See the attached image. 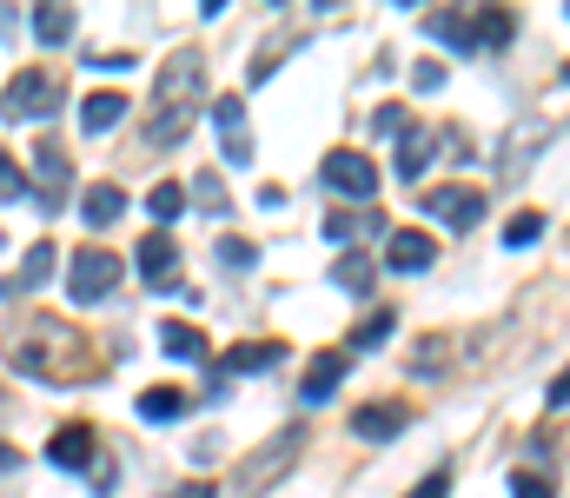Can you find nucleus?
Returning a JSON list of instances; mask_svg holds the SVG:
<instances>
[{"label": "nucleus", "mask_w": 570, "mask_h": 498, "mask_svg": "<svg viewBox=\"0 0 570 498\" xmlns=\"http://www.w3.org/2000/svg\"><path fill=\"white\" fill-rule=\"evenodd\" d=\"M199 114H206V60H199L193 47H179V53L159 67V80H153V120H146V134H153L159 147H179Z\"/></svg>", "instance_id": "f257e3e1"}, {"label": "nucleus", "mask_w": 570, "mask_h": 498, "mask_svg": "<svg viewBox=\"0 0 570 498\" xmlns=\"http://www.w3.org/2000/svg\"><path fill=\"white\" fill-rule=\"evenodd\" d=\"M60 100H67V80L53 67H20L0 87V114L7 120H47V114H60Z\"/></svg>", "instance_id": "f03ea898"}, {"label": "nucleus", "mask_w": 570, "mask_h": 498, "mask_svg": "<svg viewBox=\"0 0 570 498\" xmlns=\"http://www.w3.org/2000/svg\"><path fill=\"white\" fill-rule=\"evenodd\" d=\"M114 280H120V253H107V246H80V253L67 260V293H73L80 306H100V300L114 293Z\"/></svg>", "instance_id": "7ed1b4c3"}, {"label": "nucleus", "mask_w": 570, "mask_h": 498, "mask_svg": "<svg viewBox=\"0 0 570 498\" xmlns=\"http://www.w3.org/2000/svg\"><path fill=\"white\" fill-rule=\"evenodd\" d=\"M318 179H325L332 193H345V199H372V193H379V160L358 154V147H332L325 166H318Z\"/></svg>", "instance_id": "20e7f679"}, {"label": "nucleus", "mask_w": 570, "mask_h": 498, "mask_svg": "<svg viewBox=\"0 0 570 498\" xmlns=\"http://www.w3.org/2000/svg\"><path fill=\"white\" fill-rule=\"evenodd\" d=\"M206 114H213V127H219L226 166H253V127H246V100H239V94H219Z\"/></svg>", "instance_id": "39448f33"}, {"label": "nucleus", "mask_w": 570, "mask_h": 498, "mask_svg": "<svg viewBox=\"0 0 570 498\" xmlns=\"http://www.w3.org/2000/svg\"><path fill=\"white\" fill-rule=\"evenodd\" d=\"M419 199H425L431 219H444V226H458V233H471V226L484 219V193H478V186H425Z\"/></svg>", "instance_id": "423d86ee"}, {"label": "nucleus", "mask_w": 570, "mask_h": 498, "mask_svg": "<svg viewBox=\"0 0 570 498\" xmlns=\"http://www.w3.org/2000/svg\"><path fill=\"white\" fill-rule=\"evenodd\" d=\"M405 426H412V406H405V399H372V406H358V412H352V432H358V439H372V446L399 439Z\"/></svg>", "instance_id": "0eeeda50"}, {"label": "nucleus", "mask_w": 570, "mask_h": 498, "mask_svg": "<svg viewBox=\"0 0 570 498\" xmlns=\"http://www.w3.org/2000/svg\"><path fill=\"white\" fill-rule=\"evenodd\" d=\"M438 266V240L419 233V226H399L385 240V273H431Z\"/></svg>", "instance_id": "6e6552de"}, {"label": "nucleus", "mask_w": 570, "mask_h": 498, "mask_svg": "<svg viewBox=\"0 0 570 498\" xmlns=\"http://www.w3.org/2000/svg\"><path fill=\"white\" fill-rule=\"evenodd\" d=\"M134 266H140L146 286H173L179 280V240L159 226V233H146L140 246H134Z\"/></svg>", "instance_id": "1a4fd4ad"}, {"label": "nucleus", "mask_w": 570, "mask_h": 498, "mask_svg": "<svg viewBox=\"0 0 570 498\" xmlns=\"http://www.w3.org/2000/svg\"><path fill=\"white\" fill-rule=\"evenodd\" d=\"M120 213H127V186H114V179H94V186L80 193V219H87L94 233H107Z\"/></svg>", "instance_id": "9d476101"}, {"label": "nucleus", "mask_w": 570, "mask_h": 498, "mask_svg": "<svg viewBox=\"0 0 570 498\" xmlns=\"http://www.w3.org/2000/svg\"><path fill=\"white\" fill-rule=\"evenodd\" d=\"M425 27H431V40H444L451 53H478V13H464V7H444V13H431Z\"/></svg>", "instance_id": "9b49d317"}, {"label": "nucleus", "mask_w": 570, "mask_h": 498, "mask_svg": "<svg viewBox=\"0 0 570 498\" xmlns=\"http://www.w3.org/2000/svg\"><path fill=\"white\" fill-rule=\"evenodd\" d=\"M279 359H285V339H246V345H233L219 359V372H273Z\"/></svg>", "instance_id": "f8f14e48"}, {"label": "nucleus", "mask_w": 570, "mask_h": 498, "mask_svg": "<svg viewBox=\"0 0 570 498\" xmlns=\"http://www.w3.org/2000/svg\"><path fill=\"white\" fill-rule=\"evenodd\" d=\"M338 379H345V352H318V359L305 365L298 399H305V406H318V399H332V392H338Z\"/></svg>", "instance_id": "ddd939ff"}, {"label": "nucleus", "mask_w": 570, "mask_h": 498, "mask_svg": "<svg viewBox=\"0 0 570 498\" xmlns=\"http://www.w3.org/2000/svg\"><path fill=\"white\" fill-rule=\"evenodd\" d=\"M33 166H40V179H47V199H60V193L73 186V160H67V147H60L53 134H40V147H33Z\"/></svg>", "instance_id": "4468645a"}, {"label": "nucleus", "mask_w": 570, "mask_h": 498, "mask_svg": "<svg viewBox=\"0 0 570 498\" xmlns=\"http://www.w3.org/2000/svg\"><path fill=\"white\" fill-rule=\"evenodd\" d=\"M47 280H53V246L40 240V246H27L20 273H13V280H0V300H13V293H33V286H47Z\"/></svg>", "instance_id": "2eb2a0df"}, {"label": "nucleus", "mask_w": 570, "mask_h": 498, "mask_svg": "<svg viewBox=\"0 0 570 498\" xmlns=\"http://www.w3.org/2000/svg\"><path fill=\"white\" fill-rule=\"evenodd\" d=\"M431 154H438V134L431 127H405V140H399V160H392V173L399 179H419L431 166Z\"/></svg>", "instance_id": "dca6fc26"}, {"label": "nucleus", "mask_w": 570, "mask_h": 498, "mask_svg": "<svg viewBox=\"0 0 570 498\" xmlns=\"http://www.w3.org/2000/svg\"><path fill=\"white\" fill-rule=\"evenodd\" d=\"M47 459L53 466H94V426H60L47 439Z\"/></svg>", "instance_id": "f3484780"}, {"label": "nucleus", "mask_w": 570, "mask_h": 498, "mask_svg": "<svg viewBox=\"0 0 570 498\" xmlns=\"http://www.w3.org/2000/svg\"><path fill=\"white\" fill-rule=\"evenodd\" d=\"M127 114H134V107H127V94H87V107H80V127H87V134H114Z\"/></svg>", "instance_id": "a211bd4d"}, {"label": "nucleus", "mask_w": 570, "mask_h": 498, "mask_svg": "<svg viewBox=\"0 0 570 498\" xmlns=\"http://www.w3.org/2000/svg\"><path fill=\"white\" fill-rule=\"evenodd\" d=\"M159 352H166V359H186V365H193V359H206V332L186 326V320H166V326H159Z\"/></svg>", "instance_id": "6ab92c4d"}, {"label": "nucleus", "mask_w": 570, "mask_h": 498, "mask_svg": "<svg viewBox=\"0 0 570 498\" xmlns=\"http://www.w3.org/2000/svg\"><path fill=\"white\" fill-rule=\"evenodd\" d=\"M186 412V392L179 385H153V392H140V419H153V426H166V419H179Z\"/></svg>", "instance_id": "aec40b11"}, {"label": "nucleus", "mask_w": 570, "mask_h": 498, "mask_svg": "<svg viewBox=\"0 0 570 498\" xmlns=\"http://www.w3.org/2000/svg\"><path fill=\"white\" fill-rule=\"evenodd\" d=\"M332 280H338L345 293H372V280H379V266H372L365 253H338V266H332Z\"/></svg>", "instance_id": "412c9836"}, {"label": "nucleus", "mask_w": 570, "mask_h": 498, "mask_svg": "<svg viewBox=\"0 0 570 498\" xmlns=\"http://www.w3.org/2000/svg\"><path fill=\"white\" fill-rule=\"evenodd\" d=\"M392 326H399V313H392V306L365 313V320L352 326V352H372V345H385V339H392Z\"/></svg>", "instance_id": "4be33fe9"}, {"label": "nucleus", "mask_w": 570, "mask_h": 498, "mask_svg": "<svg viewBox=\"0 0 570 498\" xmlns=\"http://www.w3.org/2000/svg\"><path fill=\"white\" fill-rule=\"evenodd\" d=\"M33 33H40L47 47H60V40H73V13H67V7H33Z\"/></svg>", "instance_id": "5701e85b"}, {"label": "nucleus", "mask_w": 570, "mask_h": 498, "mask_svg": "<svg viewBox=\"0 0 570 498\" xmlns=\"http://www.w3.org/2000/svg\"><path fill=\"white\" fill-rule=\"evenodd\" d=\"M179 206H186V186H179V179H159V186L146 193V213H153V219H179Z\"/></svg>", "instance_id": "b1692460"}, {"label": "nucleus", "mask_w": 570, "mask_h": 498, "mask_svg": "<svg viewBox=\"0 0 570 498\" xmlns=\"http://www.w3.org/2000/svg\"><path fill=\"white\" fill-rule=\"evenodd\" d=\"M531 240H544V213L538 206L511 213V226H504V246H531Z\"/></svg>", "instance_id": "393cba45"}, {"label": "nucleus", "mask_w": 570, "mask_h": 498, "mask_svg": "<svg viewBox=\"0 0 570 498\" xmlns=\"http://www.w3.org/2000/svg\"><path fill=\"white\" fill-rule=\"evenodd\" d=\"M511 33H518V20H511L504 7H498V13H478V47H504Z\"/></svg>", "instance_id": "a878e982"}, {"label": "nucleus", "mask_w": 570, "mask_h": 498, "mask_svg": "<svg viewBox=\"0 0 570 498\" xmlns=\"http://www.w3.org/2000/svg\"><path fill=\"white\" fill-rule=\"evenodd\" d=\"M193 199H199L206 213H219V219L233 213V199H226V186H219V173H199V179H193Z\"/></svg>", "instance_id": "bb28decb"}, {"label": "nucleus", "mask_w": 570, "mask_h": 498, "mask_svg": "<svg viewBox=\"0 0 570 498\" xmlns=\"http://www.w3.org/2000/svg\"><path fill=\"white\" fill-rule=\"evenodd\" d=\"M213 253H219V266H233V273H246V266L259 260V246H253V240H239V233H226Z\"/></svg>", "instance_id": "cd10ccee"}, {"label": "nucleus", "mask_w": 570, "mask_h": 498, "mask_svg": "<svg viewBox=\"0 0 570 498\" xmlns=\"http://www.w3.org/2000/svg\"><path fill=\"white\" fill-rule=\"evenodd\" d=\"M405 127H412V120H405V107H399V100H385V107L372 114V134H379V140H405Z\"/></svg>", "instance_id": "c85d7f7f"}, {"label": "nucleus", "mask_w": 570, "mask_h": 498, "mask_svg": "<svg viewBox=\"0 0 570 498\" xmlns=\"http://www.w3.org/2000/svg\"><path fill=\"white\" fill-rule=\"evenodd\" d=\"M0 199H27V173H20V160L0 147Z\"/></svg>", "instance_id": "c756f323"}, {"label": "nucleus", "mask_w": 570, "mask_h": 498, "mask_svg": "<svg viewBox=\"0 0 570 498\" xmlns=\"http://www.w3.org/2000/svg\"><path fill=\"white\" fill-rule=\"evenodd\" d=\"M511 498H558V486L544 472H511Z\"/></svg>", "instance_id": "7c9ffc66"}, {"label": "nucleus", "mask_w": 570, "mask_h": 498, "mask_svg": "<svg viewBox=\"0 0 570 498\" xmlns=\"http://www.w3.org/2000/svg\"><path fill=\"white\" fill-rule=\"evenodd\" d=\"M405 498H451V466H438V472H425V479H419V486H412Z\"/></svg>", "instance_id": "2f4dec72"}, {"label": "nucleus", "mask_w": 570, "mask_h": 498, "mask_svg": "<svg viewBox=\"0 0 570 498\" xmlns=\"http://www.w3.org/2000/svg\"><path fill=\"white\" fill-rule=\"evenodd\" d=\"M352 233H358V213H332V219H325V240H332V246H345Z\"/></svg>", "instance_id": "473e14b6"}, {"label": "nucleus", "mask_w": 570, "mask_h": 498, "mask_svg": "<svg viewBox=\"0 0 570 498\" xmlns=\"http://www.w3.org/2000/svg\"><path fill=\"white\" fill-rule=\"evenodd\" d=\"M100 74H134V53H94Z\"/></svg>", "instance_id": "72a5a7b5"}, {"label": "nucleus", "mask_w": 570, "mask_h": 498, "mask_svg": "<svg viewBox=\"0 0 570 498\" xmlns=\"http://www.w3.org/2000/svg\"><path fill=\"white\" fill-rule=\"evenodd\" d=\"M544 406H551V412H558V406H570V365L558 372V379H551V392H544Z\"/></svg>", "instance_id": "f704fd0d"}, {"label": "nucleus", "mask_w": 570, "mask_h": 498, "mask_svg": "<svg viewBox=\"0 0 570 498\" xmlns=\"http://www.w3.org/2000/svg\"><path fill=\"white\" fill-rule=\"evenodd\" d=\"M419 87H425V94H438V87H444V67H438V60H425V67H419Z\"/></svg>", "instance_id": "c9c22d12"}, {"label": "nucleus", "mask_w": 570, "mask_h": 498, "mask_svg": "<svg viewBox=\"0 0 570 498\" xmlns=\"http://www.w3.org/2000/svg\"><path fill=\"white\" fill-rule=\"evenodd\" d=\"M213 492H219V486H179L173 498H213Z\"/></svg>", "instance_id": "e433bc0d"}, {"label": "nucleus", "mask_w": 570, "mask_h": 498, "mask_svg": "<svg viewBox=\"0 0 570 498\" xmlns=\"http://www.w3.org/2000/svg\"><path fill=\"white\" fill-rule=\"evenodd\" d=\"M0 466H7V472H13V466H20V452H13V446H0Z\"/></svg>", "instance_id": "4c0bfd02"}, {"label": "nucleus", "mask_w": 570, "mask_h": 498, "mask_svg": "<svg viewBox=\"0 0 570 498\" xmlns=\"http://www.w3.org/2000/svg\"><path fill=\"white\" fill-rule=\"evenodd\" d=\"M564 87H570V60H564Z\"/></svg>", "instance_id": "58836bf2"}]
</instances>
